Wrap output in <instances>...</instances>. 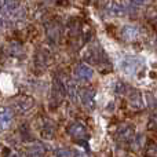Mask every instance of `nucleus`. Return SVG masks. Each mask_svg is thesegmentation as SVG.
Listing matches in <instances>:
<instances>
[{
  "label": "nucleus",
  "mask_w": 157,
  "mask_h": 157,
  "mask_svg": "<svg viewBox=\"0 0 157 157\" xmlns=\"http://www.w3.org/2000/svg\"><path fill=\"white\" fill-rule=\"evenodd\" d=\"M83 59L86 62H90L92 65H101V63H108L109 59H106V55L103 50L97 44H91L86 48L83 54Z\"/></svg>",
  "instance_id": "nucleus-1"
},
{
  "label": "nucleus",
  "mask_w": 157,
  "mask_h": 157,
  "mask_svg": "<svg viewBox=\"0 0 157 157\" xmlns=\"http://www.w3.org/2000/svg\"><path fill=\"white\" fill-rule=\"evenodd\" d=\"M3 7H4L6 14L13 17V18H21V17H24V10H22V6L19 4L18 0H4Z\"/></svg>",
  "instance_id": "nucleus-2"
},
{
  "label": "nucleus",
  "mask_w": 157,
  "mask_h": 157,
  "mask_svg": "<svg viewBox=\"0 0 157 157\" xmlns=\"http://www.w3.org/2000/svg\"><path fill=\"white\" fill-rule=\"evenodd\" d=\"M65 95H66L65 83L59 76H55L54 80H52V98L55 99L57 103H59L65 98Z\"/></svg>",
  "instance_id": "nucleus-3"
},
{
  "label": "nucleus",
  "mask_w": 157,
  "mask_h": 157,
  "mask_svg": "<svg viewBox=\"0 0 157 157\" xmlns=\"http://www.w3.org/2000/svg\"><path fill=\"white\" fill-rule=\"evenodd\" d=\"M73 75L77 80L81 81H90L92 77H94V71H92L91 66L86 65V63H78V65L75 68Z\"/></svg>",
  "instance_id": "nucleus-4"
},
{
  "label": "nucleus",
  "mask_w": 157,
  "mask_h": 157,
  "mask_svg": "<svg viewBox=\"0 0 157 157\" xmlns=\"http://www.w3.org/2000/svg\"><path fill=\"white\" fill-rule=\"evenodd\" d=\"M80 99H81V103L86 106L87 109L92 110L95 106V91L90 87H86V88H81L80 90Z\"/></svg>",
  "instance_id": "nucleus-5"
},
{
  "label": "nucleus",
  "mask_w": 157,
  "mask_h": 157,
  "mask_svg": "<svg viewBox=\"0 0 157 157\" xmlns=\"http://www.w3.org/2000/svg\"><path fill=\"white\" fill-rule=\"evenodd\" d=\"M33 105H35L33 98L24 95V97H19V98H17V99L14 101L13 108L15 109L17 112H19V113H25V112H28L29 109H32Z\"/></svg>",
  "instance_id": "nucleus-6"
},
{
  "label": "nucleus",
  "mask_w": 157,
  "mask_h": 157,
  "mask_svg": "<svg viewBox=\"0 0 157 157\" xmlns=\"http://www.w3.org/2000/svg\"><path fill=\"white\" fill-rule=\"evenodd\" d=\"M68 132H69V135L73 139H76V141H83V139L87 138V128L78 121L72 123V124L69 125Z\"/></svg>",
  "instance_id": "nucleus-7"
},
{
  "label": "nucleus",
  "mask_w": 157,
  "mask_h": 157,
  "mask_svg": "<svg viewBox=\"0 0 157 157\" xmlns=\"http://www.w3.org/2000/svg\"><path fill=\"white\" fill-rule=\"evenodd\" d=\"M139 66H141V59L139 58H125L121 62V71L127 75H135Z\"/></svg>",
  "instance_id": "nucleus-8"
},
{
  "label": "nucleus",
  "mask_w": 157,
  "mask_h": 157,
  "mask_svg": "<svg viewBox=\"0 0 157 157\" xmlns=\"http://www.w3.org/2000/svg\"><path fill=\"white\" fill-rule=\"evenodd\" d=\"M121 36L125 40L132 41L139 36V29L136 26H134V25H124L121 29Z\"/></svg>",
  "instance_id": "nucleus-9"
},
{
  "label": "nucleus",
  "mask_w": 157,
  "mask_h": 157,
  "mask_svg": "<svg viewBox=\"0 0 157 157\" xmlns=\"http://www.w3.org/2000/svg\"><path fill=\"white\" fill-rule=\"evenodd\" d=\"M46 32H47V36H48V39L51 41L57 43V41L59 40L61 30H59V28H58L57 24H54V22H50V24H47L46 25Z\"/></svg>",
  "instance_id": "nucleus-10"
},
{
  "label": "nucleus",
  "mask_w": 157,
  "mask_h": 157,
  "mask_svg": "<svg viewBox=\"0 0 157 157\" xmlns=\"http://www.w3.org/2000/svg\"><path fill=\"white\" fill-rule=\"evenodd\" d=\"M109 11H110V14H113V15L123 17L125 13H127V7L119 2H112L110 6H109Z\"/></svg>",
  "instance_id": "nucleus-11"
},
{
  "label": "nucleus",
  "mask_w": 157,
  "mask_h": 157,
  "mask_svg": "<svg viewBox=\"0 0 157 157\" xmlns=\"http://www.w3.org/2000/svg\"><path fill=\"white\" fill-rule=\"evenodd\" d=\"M48 61H50V58H48V54L46 52V50H41V51L37 52V55H36V63L37 65L47 66L50 63Z\"/></svg>",
  "instance_id": "nucleus-12"
},
{
  "label": "nucleus",
  "mask_w": 157,
  "mask_h": 157,
  "mask_svg": "<svg viewBox=\"0 0 157 157\" xmlns=\"http://www.w3.org/2000/svg\"><path fill=\"white\" fill-rule=\"evenodd\" d=\"M11 120H13V117L7 110L0 112V127L2 128H7L11 124Z\"/></svg>",
  "instance_id": "nucleus-13"
},
{
  "label": "nucleus",
  "mask_w": 157,
  "mask_h": 157,
  "mask_svg": "<svg viewBox=\"0 0 157 157\" xmlns=\"http://www.w3.org/2000/svg\"><path fill=\"white\" fill-rule=\"evenodd\" d=\"M130 102L132 106L135 108H142V97H141V92L134 90L132 95H130Z\"/></svg>",
  "instance_id": "nucleus-14"
},
{
  "label": "nucleus",
  "mask_w": 157,
  "mask_h": 157,
  "mask_svg": "<svg viewBox=\"0 0 157 157\" xmlns=\"http://www.w3.org/2000/svg\"><path fill=\"white\" fill-rule=\"evenodd\" d=\"M145 18H147L149 21H156L157 19V8L155 6H149L145 10Z\"/></svg>",
  "instance_id": "nucleus-15"
},
{
  "label": "nucleus",
  "mask_w": 157,
  "mask_h": 157,
  "mask_svg": "<svg viewBox=\"0 0 157 157\" xmlns=\"http://www.w3.org/2000/svg\"><path fill=\"white\" fill-rule=\"evenodd\" d=\"M132 132H134V128L131 127V125H127L125 128L120 130L119 136H120V138H123V139H130L131 136H132Z\"/></svg>",
  "instance_id": "nucleus-16"
},
{
  "label": "nucleus",
  "mask_w": 157,
  "mask_h": 157,
  "mask_svg": "<svg viewBox=\"0 0 157 157\" xmlns=\"http://www.w3.org/2000/svg\"><path fill=\"white\" fill-rule=\"evenodd\" d=\"M29 155H30V157H43V155H44L43 147H41L40 145H35V146L30 149Z\"/></svg>",
  "instance_id": "nucleus-17"
},
{
  "label": "nucleus",
  "mask_w": 157,
  "mask_h": 157,
  "mask_svg": "<svg viewBox=\"0 0 157 157\" xmlns=\"http://www.w3.org/2000/svg\"><path fill=\"white\" fill-rule=\"evenodd\" d=\"M114 91L119 92V94H123L125 91V84L123 81H117L116 83V87H114Z\"/></svg>",
  "instance_id": "nucleus-18"
},
{
  "label": "nucleus",
  "mask_w": 157,
  "mask_h": 157,
  "mask_svg": "<svg viewBox=\"0 0 157 157\" xmlns=\"http://www.w3.org/2000/svg\"><path fill=\"white\" fill-rule=\"evenodd\" d=\"M57 156H58V157H72V153L69 152V150H62V149H59V150H57Z\"/></svg>",
  "instance_id": "nucleus-19"
},
{
  "label": "nucleus",
  "mask_w": 157,
  "mask_h": 157,
  "mask_svg": "<svg viewBox=\"0 0 157 157\" xmlns=\"http://www.w3.org/2000/svg\"><path fill=\"white\" fill-rule=\"evenodd\" d=\"M156 155H157V145H152V146L149 147V150H147V156L156 157Z\"/></svg>",
  "instance_id": "nucleus-20"
},
{
  "label": "nucleus",
  "mask_w": 157,
  "mask_h": 157,
  "mask_svg": "<svg viewBox=\"0 0 157 157\" xmlns=\"http://www.w3.org/2000/svg\"><path fill=\"white\" fill-rule=\"evenodd\" d=\"M130 2H132L134 4H136V6H142L146 3V0H130Z\"/></svg>",
  "instance_id": "nucleus-21"
},
{
  "label": "nucleus",
  "mask_w": 157,
  "mask_h": 157,
  "mask_svg": "<svg viewBox=\"0 0 157 157\" xmlns=\"http://www.w3.org/2000/svg\"><path fill=\"white\" fill-rule=\"evenodd\" d=\"M4 28V22H3V19L0 18V29H3Z\"/></svg>",
  "instance_id": "nucleus-22"
},
{
  "label": "nucleus",
  "mask_w": 157,
  "mask_h": 157,
  "mask_svg": "<svg viewBox=\"0 0 157 157\" xmlns=\"http://www.w3.org/2000/svg\"><path fill=\"white\" fill-rule=\"evenodd\" d=\"M3 3H4V0H0V8L3 7Z\"/></svg>",
  "instance_id": "nucleus-23"
},
{
  "label": "nucleus",
  "mask_w": 157,
  "mask_h": 157,
  "mask_svg": "<svg viewBox=\"0 0 157 157\" xmlns=\"http://www.w3.org/2000/svg\"><path fill=\"white\" fill-rule=\"evenodd\" d=\"M10 157H19V155H15V153H14V155H11Z\"/></svg>",
  "instance_id": "nucleus-24"
},
{
  "label": "nucleus",
  "mask_w": 157,
  "mask_h": 157,
  "mask_svg": "<svg viewBox=\"0 0 157 157\" xmlns=\"http://www.w3.org/2000/svg\"><path fill=\"white\" fill-rule=\"evenodd\" d=\"M156 33H157V26H156Z\"/></svg>",
  "instance_id": "nucleus-25"
}]
</instances>
